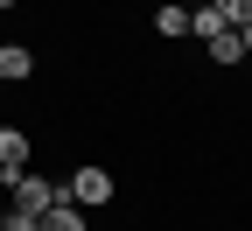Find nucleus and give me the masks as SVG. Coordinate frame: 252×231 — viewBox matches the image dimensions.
<instances>
[{
  "label": "nucleus",
  "instance_id": "1",
  "mask_svg": "<svg viewBox=\"0 0 252 231\" xmlns=\"http://www.w3.org/2000/svg\"><path fill=\"white\" fill-rule=\"evenodd\" d=\"M112 196H119V182H112V168H98V161H84L77 175L56 182V203H77V210H105Z\"/></svg>",
  "mask_w": 252,
  "mask_h": 231
},
{
  "label": "nucleus",
  "instance_id": "2",
  "mask_svg": "<svg viewBox=\"0 0 252 231\" xmlns=\"http://www.w3.org/2000/svg\"><path fill=\"white\" fill-rule=\"evenodd\" d=\"M7 189H14V210H28V217H49L56 210V182L49 175H28L21 168V175H7Z\"/></svg>",
  "mask_w": 252,
  "mask_h": 231
},
{
  "label": "nucleus",
  "instance_id": "3",
  "mask_svg": "<svg viewBox=\"0 0 252 231\" xmlns=\"http://www.w3.org/2000/svg\"><path fill=\"white\" fill-rule=\"evenodd\" d=\"M28 154H35V140L21 133V126H0V182L28 168Z\"/></svg>",
  "mask_w": 252,
  "mask_h": 231
},
{
  "label": "nucleus",
  "instance_id": "4",
  "mask_svg": "<svg viewBox=\"0 0 252 231\" xmlns=\"http://www.w3.org/2000/svg\"><path fill=\"white\" fill-rule=\"evenodd\" d=\"M28 77H35V49L0 42V84H28Z\"/></svg>",
  "mask_w": 252,
  "mask_h": 231
},
{
  "label": "nucleus",
  "instance_id": "5",
  "mask_svg": "<svg viewBox=\"0 0 252 231\" xmlns=\"http://www.w3.org/2000/svg\"><path fill=\"white\" fill-rule=\"evenodd\" d=\"M203 56H210V63H224V70L252 63V56H245V35H238V28H224V35H210V42H203Z\"/></svg>",
  "mask_w": 252,
  "mask_h": 231
},
{
  "label": "nucleus",
  "instance_id": "6",
  "mask_svg": "<svg viewBox=\"0 0 252 231\" xmlns=\"http://www.w3.org/2000/svg\"><path fill=\"white\" fill-rule=\"evenodd\" d=\"M154 35H161V42H182L189 35V7H182V0H175V7H154Z\"/></svg>",
  "mask_w": 252,
  "mask_h": 231
},
{
  "label": "nucleus",
  "instance_id": "7",
  "mask_svg": "<svg viewBox=\"0 0 252 231\" xmlns=\"http://www.w3.org/2000/svg\"><path fill=\"white\" fill-rule=\"evenodd\" d=\"M189 35H196V42L224 35V14H217V7H189Z\"/></svg>",
  "mask_w": 252,
  "mask_h": 231
},
{
  "label": "nucleus",
  "instance_id": "8",
  "mask_svg": "<svg viewBox=\"0 0 252 231\" xmlns=\"http://www.w3.org/2000/svg\"><path fill=\"white\" fill-rule=\"evenodd\" d=\"M42 231H91V224H84V210H77V203H56V210L42 217Z\"/></svg>",
  "mask_w": 252,
  "mask_h": 231
},
{
  "label": "nucleus",
  "instance_id": "9",
  "mask_svg": "<svg viewBox=\"0 0 252 231\" xmlns=\"http://www.w3.org/2000/svg\"><path fill=\"white\" fill-rule=\"evenodd\" d=\"M210 7L224 14V28H245V21H252V0H210Z\"/></svg>",
  "mask_w": 252,
  "mask_h": 231
},
{
  "label": "nucleus",
  "instance_id": "10",
  "mask_svg": "<svg viewBox=\"0 0 252 231\" xmlns=\"http://www.w3.org/2000/svg\"><path fill=\"white\" fill-rule=\"evenodd\" d=\"M0 231H42V217H28V210H14V203H7V217H0Z\"/></svg>",
  "mask_w": 252,
  "mask_h": 231
},
{
  "label": "nucleus",
  "instance_id": "11",
  "mask_svg": "<svg viewBox=\"0 0 252 231\" xmlns=\"http://www.w3.org/2000/svg\"><path fill=\"white\" fill-rule=\"evenodd\" d=\"M238 35H245V56H252V21H245V28H238Z\"/></svg>",
  "mask_w": 252,
  "mask_h": 231
},
{
  "label": "nucleus",
  "instance_id": "12",
  "mask_svg": "<svg viewBox=\"0 0 252 231\" xmlns=\"http://www.w3.org/2000/svg\"><path fill=\"white\" fill-rule=\"evenodd\" d=\"M7 7H21V0H0V14H7Z\"/></svg>",
  "mask_w": 252,
  "mask_h": 231
},
{
  "label": "nucleus",
  "instance_id": "13",
  "mask_svg": "<svg viewBox=\"0 0 252 231\" xmlns=\"http://www.w3.org/2000/svg\"><path fill=\"white\" fill-rule=\"evenodd\" d=\"M182 7H210V0H182Z\"/></svg>",
  "mask_w": 252,
  "mask_h": 231
}]
</instances>
